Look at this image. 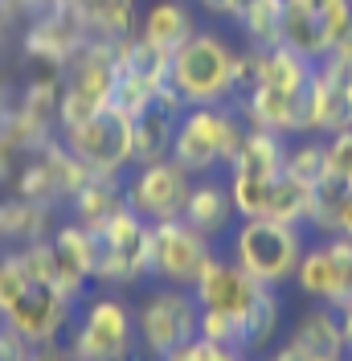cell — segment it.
<instances>
[{
    "label": "cell",
    "instance_id": "6da1fadb",
    "mask_svg": "<svg viewBox=\"0 0 352 361\" xmlns=\"http://www.w3.org/2000/svg\"><path fill=\"white\" fill-rule=\"evenodd\" d=\"M238 45L218 25H197L189 42L172 49L168 82L184 107H209V103H238Z\"/></svg>",
    "mask_w": 352,
    "mask_h": 361
},
{
    "label": "cell",
    "instance_id": "7a4b0ae2",
    "mask_svg": "<svg viewBox=\"0 0 352 361\" xmlns=\"http://www.w3.org/2000/svg\"><path fill=\"white\" fill-rule=\"evenodd\" d=\"M66 349L74 361H144L135 304L107 283L82 295V308H74V320L66 329Z\"/></svg>",
    "mask_w": 352,
    "mask_h": 361
},
{
    "label": "cell",
    "instance_id": "3957f363",
    "mask_svg": "<svg viewBox=\"0 0 352 361\" xmlns=\"http://www.w3.org/2000/svg\"><path fill=\"white\" fill-rule=\"evenodd\" d=\"M303 250H308L303 226L279 222V218H238L234 230L225 234V255L254 283L279 288V292L295 279V267H299Z\"/></svg>",
    "mask_w": 352,
    "mask_h": 361
},
{
    "label": "cell",
    "instance_id": "277c9868",
    "mask_svg": "<svg viewBox=\"0 0 352 361\" xmlns=\"http://www.w3.org/2000/svg\"><path fill=\"white\" fill-rule=\"evenodd\" d=\"M246 135V115L238 103H209V107H184L176 115L172 160L189 177H209L230 169Z\"/></svg>",
    "mask_w": 352,
    "mask_h": 361
},
{
    "label": "cell",
    "instance_id": "5b68a950",
    "mask_svg": "<svg viewBox=\"0 0 352 361\" xmlns=\"http://www.w3.org/2000/svg\"><path fill=\"white\" fill-rule=\"evenodd\" d=\"M201 304L193 288H172V283H152L148 295L135 304V329H139V357L164 361L172 349L189 345L197 337Z\"/></svg>",
    "mask_w": 352,
    "mask_h": 361
},
{
    "label": "cell",
    "instance_id": "8992f818",
    "mask_svg": "<svg viewBox=\"0 0 352 361\" xmlns=\"http://www.w3.org/2000/svg\"><path fill=\"white\" fill-rule=\"evenodd\" d=\"M62 148L90 177H123L132 169V119H123L115 107H103L90 119L66 123Z\"/></svg>",
    "mask_w": 352,
    "mask_h": 361
},
{
    "label": "cell",
    "instance_id": "52a82bcc",
    "mask_svg": "<svg viewBox=\"0 0 352 361\" xmlns=\"http://www.w3.org/2000/svg\"><path fill=\"white\" fill-rule=\"evenodd\" d=\"M218 243L205 238L201 230L172 218V222H156L148 234V279L152 283H172V288H193L205 263L218 255Z\"/></svg>",
    "mask_w": 352,
    "mask_h": 361
},
{
    "label": "cell",
    "instance_id": "ba28073f",
    "mask_svg": "<svg viewBox=\"0 0 352 361\" xmlns=\"http://www.w3.org/2000/svg\"><path fill=\"white\" fill-rule=\"evenodd\" d=\"M94 234H99V275H94V283L132 288L139 279H148V234H152V222H144L132 205H119Z\"/></svg>",
    "mask_w": 352,
    "mask_h": 361
},
{
    "label": "cell",
    "instance_id": "9c48e42d",
    "mask_svg": "<svg viewBox=\"0 0 352 361\" xmlns=\"http://www.w3.org/2000/svg\"><path fill=\"white\" fill-rule=\"evenodd\" d=\"M70 62H74V66H70L66 87L58 94V119H62V128L103 111L111 103V90H115V74H119V54H115V45L87 42Z\"/></svg>",
    "mask_w": 352,
    "mask_h": 361
},
{
    "label": "cell",
    "instance_id": "30bf717a",
    "mask_svg": "<svg viewBox=\"0 0 352 361\" xmlns=\"http://www.w3.org/2000/svg\"><path fill=\"white\" fill-rule=\"evenodd\" d=\"M189 189H193V177L172 157L152 160V164H132V173H123V202L152 226L184 218Z\"/></svg>",
    "mask_w": 352,
    "mask_h": 361
},
{
    "label": "cell",
    "instance_id": "8fae6325",
    "mask_svg": "<svg viewBox=\"0 0 352 361\" xmlns=\"http://www.w3.org/2000/svg\"><path fill=\"white\" fill-rule=\"evenodd\" d=\"M74 308H78V304L66 300L54 283H29L25 295L0 316V320H4L13 333H21L29 349H37V345L62 341V333H66L70 320H74Z\"/></svg>",
    "mask_w": 352,
    "mask_h": 361
},
{
    "label": "cell",
    "instance_id": "7c38bea8",
    "mask_svg": "<svg viewBox=\"0 0 352 361\" xmlns=\"http://www.w3.org/2000/svg\"><path fill=\"white\" fill-rule=\"evenodd\" d=\"M193 295H197L201 308H213V312H230L246 320L250 308L258 304V295H263V283H254L250 275H246L225 250H218L205 271L197 275V283H193Z\"/></svg>",
    "mask_w": 352,
    "mask_h": 361
},
{
    "label": "cell",
    "instance_id": "4fadbf2b",
    "mask_svg": "<svg viewBox=\"0 0 352 361\" xmlns=\"http://www.w3.org/2000/svg\"><path fill=\"white\" fill-rule=\"evenodd\" d=\"M184 222L201 230L205 238L213 243H225V234L238 222V209H234V197H230V180L221 173H209V177H193V189H189V202H184Z\"/></svg>",
    "mask_w": 352,
    "mask_h": 361
},
{
    "label": "cell",
    "instance_id": "5bb4252c",
    "mask_svg": "<svg viewBox=\"0 0 352 361\" xmlns=\"http://www.w3.org/2000/svg\"><path fill=\"white\" fill-rule=\"evenodd\" d=\"M291 345L299 361H348V345L340 333V312L328 304H311L308 312L291 324Z\"/></svg>",
    "mask_w": 352,
    "mask_h": 361
},
{
    "label": "cell",
    "instance_id": "9a60e30c",
    "mask_svg": "<svg viewBox=\"0 0 352 361\" xmlns=\"http://www.w3.org/2000/svg\"><path fill=\"white\" fill-rule=\"evenodd\" d=\"M291 288L299 295H308L311 304H328V308L340 312V259H336V250H332L328 238L308 243L299 267H295Z\"/></svg>",
    "mask_w": 352,
    "mask_h": 361
},
{
    "label": "cell",
    "instance_id": "2e32d148",
    "mask_svg": "<svg viewBox=\"0 0 352 361\" xmlns=\"http://www.w3.org/2000/svg\"><path fill=\"white\" fill-rule=\"evenodd\" d=\"M287 160V135L266 132V128H254L246 123V135L238 144V152L230 160L225 173H242V177H279Z\"/></svg>",
    "mask_w": 352,
    "mask_h": 361
},
{
    "label": "cell",
    "instance_id": "e0dca14e",
    "mask_svg": "<svg viewBox=\"0 0 352 361\" xmlns=\"http://www.w3.org/2000/svg\"><path fill=\"white\" fill-rule=\"evenodd\" d=\"M197 29V13L189 8V0H156L148 4V13L139 17V37L160 45L172 54L180 42H189Z\"/></svg>",
    "mask_w": 352,
    "mask_h": 361
},
{
    "label": "cell",
    "instance_id": "ac0fdd59",
    "mask_svg": "<svg viewBox=\"0 0 352 361\" xmlns=\"http://www.w3.org/2000/svg\"><path fill=\"white\" fill-rule=\"evenodd\" d=\"M176 115L156 99L148 111L132 119V164H152V160L172 157V135H176Z\"/></svg>",
    "mask_w": 352,
    "mask_h": 361
},
{
    "label": "cell",
    "instance_id": "d6986e66",
    "mask_svg": "<svg viewBox=\"0 0 352 361\" xmlns=\"http://www.w3.org/2000/svg\"><path fill=\"white\" fill-rule=\"evenodd\" d=\"M123 202V177H87L70 193V218L87 230H99Z\"/></svg>",
    "mask_w": 352,
    "mask_h": 361
},
{
    "label": "cell",
    "instance_id": "ffe728a7",
    "mask_svg": "<svg viewBox=\"0 0 352 361\" xmlns=\"http://www.w3.org/2000/svg\"><path fill=\"white\" fill-rule=\"evenodd\" d=\"M279 333H283V295H279V288H263L258 304L242 320V353L246 357L266 353Z\"/></svg>",
    "mask_w": 352,
    "mask_h": 361
},
{
    "label": "cell",
    "instance_id": "44dd1931",
    "mask_svg": "<svg viewBox=\"0 0 352 361\" xmlns=\"http://www.w3.org/2000/svg\"><path fill=\"white\" fill-rule=\"evenodd\" d=\"M234 25L242 29L250 49H270V45L283 42V4H275V0H250V4H242V13L234 17Z\"/></svg>",
    "mask_w": 352,
    "mask_h": 361
},
{
    "label": "cell",
    "instance_id": "7402d4cb",
    "mask_svg": "<svg viewBox=\"0 0 352 361\" xmlns=\"http://www.w3.org/2000/svg\"><path fill=\"white\" fill-rule=\"evenodd\" d=\"M311 197H315V185L308 180H295L291 173H279L270 185V205H266V218H279L291 226H308L311 218Z\"/></svg>",
    "mask_w": 352,
    "mask_h": 361
},
{
    "label": "cell",
    "instance_id": "603a6c76",
    "mask_svg": "<svg viewBox=\"0 0 352 361\" xmlns=\"http://www.w3.org/2000/svg\"><path fill=\"white\" fill-rule=\"evenodd\" d=\"M283 173H291L295 180H308V185H320L324 180V140H311V135L287 140Z\"/></svg>",
    "mask_w": 352,
    "mask_h": 361
},
{
    "label": "cell",
    "instance_id": "cb8c5ba5",
    "mask_svg": "<svg viewBox=\"0 0 352 361\" xmlns=\"http://www.w3.org/2000/svg\"><path fill=\"white\" fill-rule=\"evenodd\" d=\"M225 180H230V197H234L238 218H266L275 177H242V173H225Z\"/></svg>",
    "mask_w": 352,
    "mask_h": 361
},
{
    "label": "cell",
    "instance_id": "d4e9b609",
    "mask_svg": "<svg viewBox=\"0 0 352 361\" xmlns=\"http://www.w3.org/2000/svg\"><path fill=\"white\" fill-rule=\"evenodd\" d=\"M324 177L336 185H352V128L324 135Z\"/></svg>",
    "mask_w": 352,
    "mask_h": 361
},
{
    "label": "cell",
    "instance_id": "484cf974",
    "mask_svg": "<svg viewBox=\"0 0 352 361\" xmlns=\"http://www.w3.org/2000/svg\"><path fill=\"white\" fill-rule=\"evenodd\" d=\"M197 337L209 345H225V349H242V320L230 312H213V308H201V324Z\"/></svg>",
    "mask_w": 352,
    "mask_h": 361
},
{
    "label": "cell",
    "instance_id": "4316f807",
    "mask_svg": "<svg viewBox=\"0 0 352 361\" xmlns=\"http://www.w3.org/2000/svg\"><path fill=\"white\" fill-rule=\"evenodd\" d=\"M29 283H33V279L25 275L21 259H17V255L8 250V255L0 259V316H4L8 308H13V304H17V300H21Z\"/></svg>",
    "mask_w": 352,
    "mask_h": 361
},
{
    "label": "cell",
    "instance_id": "83f0119b",
    "mask_svg": "<svg viewBox=\"0 0 352 361\" xmlns=\"http://www.w3.org/2000/svg\"><path fill=\"white\" fill-rule=\"evenodd\" d=\"M164 361H250L242 349H225V345H209V341L193 337L189 345H180L172 349Z\"/></svg>",
    "mask_w": 352,
    "mask_h": 361
},
{
    "label": "cell",
    "instance_id": "f1b7e54d",
    "mask_svg": "<svg viewBox=\"0 0 352 361\" xmlns=\"http://www.w3.org/2000/svg\"><path fill=\"white\" fill-rule=\"evenodd\" d=\"M197 4H201V13H209L218 21H234L242 13V4H250V0H197Z\"/></svg>",
    "mask_w": 352,
    "mask_h": 361
},
{
    "label": "cell",
    "instance_id": "f546056e",
    "mask_svg": "<svg viewBox=\"0 0 352 361\" xmlns=\"http://www.w3.org/2000/svg\"><path fill=\"white\" fill-rule=\"evenodd\" d=\"M332 234H340V238H352V185H344V193H340V205H336V226H332Z\"/></svg>",
    "mask_w": 352,
    "mask_h": 361
},
{
    "label": "cell",
    "instance_id": "4dcf8cb0",
    "mask_svg": "<svg viewBox=\"0 0 352 361\" xmlns=\"http://www.w3.org/2000/svg\"><path fill=\"white\" fill-rule=\"evenodd\" d=\"M340 333H344V345H348V353H352V304L340 308Z\"/></svg>",
    "mask_w": 352,
    "mask_h": 361
},
{
    "label": "cell",
    "instance_id": "1f68e13d",
    "mask_svg": "<svg viewBox=\"0 0 352 361\" xmlns=\"http://www.w3.org/2000/svg\"><path fill=\"white\" fill-rule=\"evenodd\" d=\"M275 4H283V8H287V4H291V0H275Z\"/></svg>",
    "mask_w": 352,
    "mask_h": 361
},
{
    "label": "cell",
    "instance_id": "d6a6232c",
    "mask_svg": "<svg viewBox=\"0 0 352 361\" xmlns=\"http://www.w3.org/2000/svg\"><path fill=\"white\" fill-rule=\"evenodd\" d=\"M348 361H352V353H348Z\"/></svg>",
    "mask_w": 352,
    "mask_h": 361
}]
</instances>
